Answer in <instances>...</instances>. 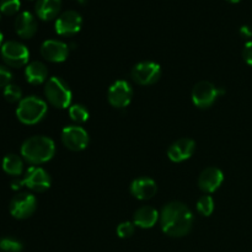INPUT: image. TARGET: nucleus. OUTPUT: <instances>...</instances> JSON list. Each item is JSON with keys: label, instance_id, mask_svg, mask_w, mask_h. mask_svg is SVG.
<instances>
[{"label": "nucleus", "instance_id": "nucleus-24", "mask_svg": "<svg viewBox=\"0 0 252 252\" xmlns=\"http://www.w3.org/2000/svg\"><path fill=\"white\" fill-rule=\"evenodd\" d=\"M4 97L7 102L15 103L20 102L22 100V91L21 89L19 88L15 84H9L6 88H4Z\"/></svg>", "mask_w": 252, "mask_h": 252}, {"label": "nucleus", "instance_id": "nucleus-14", "mask_svg": "<svg viewBox=\"0 0 252 252\" xmlns=\"http://www.w3.org/2000/svg\"><path fill=\"white\" fill-rule=\"evenodd\" d=\"M196 150V142L189 138H182L176 140L167 149V157L174 162H182L189 159Z\"/></svg>", "mask_w": 252, "mask_h": 252}, {"label": "nucleus", "instance_id": "nucleus-27", "mask_svg": "<svg viewBox=\"0 0 252 252\" xmlns=\"http://www.w3.org/2000/svg\"><path fill=\"white\" fill-rule=\"evenodd\" d=\"M134 224L132 221H123L117 226V235L121 239H127L134 234Z\"/></svg>", "mask_w": 252, "mask_h": 252}, {"label": "nucleus", "instance_id": "nucleus-7", "mask_svg": "<svg viewBox=\"0 0 252 252\" xmlns=\"http://www.w3.org/2000/svg\"><path fill=\"white\" fill-rule=\"evenodd\" d=\"M130 75L139 85H152L160 79L161 68L154 62H142L133 66Z\"/></svg>", "mask_w": 252, "mask_h": 252}, {"label": "nucleus", "instance_id": "nucleus-16", "mask_svg": "<svg viewBox=\"0 0 252 252\" xmlns=\"http://www.w3.org/2000/svg\"><path fill=\"white\" fill-rule=\"evenodd\" d=\"M157 182L150 177H139L130 184V193L140 201H147L157 194Z\"/></svg>", "mask_w": 252, "mask_h": 252}, {"label": "nucleus", "instance_id": "nucleus-10", "mask_svg": "<svg viewBox=\"0 0 252 252\" xmlns=\"http://www.w3.org/2000/svg\"><path fill=\"white\" fill-rule=\"evenodd\" d=\"M83 26V17L75 10L64 11L56 20V32L61 36H73L78 33Z\"/></svg>", "mask_w": 252, "mask_h": 252}, {"label": "nucleus", "instance_id": "nucleus-15", "mask_svg": "<svg viewBox=\"0 0 252 252\" xmlns=\"http://www.w3.org/2000/svg\"><path fill=\"white\" fill-rule=\"evenodd\" d=\"M224 181V175L218 167H207L202 171L198 179V186L206 193H213Z\"/></svg>", "mask_w": 252, "mask_h": 252}, {"label": "nucleus", "instance_id": "nucleus-32", "mask_svg": "<svg viewBox=\"0 0 252 252\" xmlns=\"http://www.w3.org/2000/svg\"><path fill=\"white\" fill-rule=\"evenodd\" d=\"M2 39H4V36H2L1 31H0V47L2 46Z\"/></svg>", "mask_w": 252, "mask_h": 252}, {"label": "nucleus", "instance_id": "nucleus-11", "mask_svg": "<svg viewBox=\"0 0 252 252\" xmlns=\"http://www.w3.org/2000/svg\"><path fill=\"white\" fill-rule=\"evenodd\" d=\"M133 97V89L129 83L125 80H117L110 86L107 93L108 102L116 108H125L130 103Z\"/></svg>", "mask_w": 252, "mask_h": 252}, {"label": "nucleus", "instance_id": "nucleus-29", "mask_svg": "<svg viewBox=\"0 0 252 252\" xmlns=\"http://www.w3.org/2000/svg\"><path fill=\"white\" fill-rule=\"evenodd\" d=\"M243 58L249 65L252 66V41H249L248 43L244 46L243 49Z\"/></svg>", "mask_w": 252, "mask_h": 252}, {"label": "nucleus", "instance_id": "nucleus-30", "mask_svg": "<svg viewBox=\"0 0 252 252\" xmlns=\"http://www.w3.org/2000/svg\"><path fill=\"white\" fill-rule=\"evenodd\" d=\"M240 34L243 37H245V38H250L252 36V30L249 26H243L240 29Z\"/></svg>", "mask_w": 252, "mask_h": 252}, {"label": "nucleus", "instance_id": "nucleus-26", "mask_svg": "<svg viewBox=\"0 0 252 252\" xmlns=\"http://www.w3.org/2000/svg\"><path fill=\"white\" fill-rule=\"evenodd\" d=\"M20 6H21L20 0H0V12L7 16L16 14L20 10Z\"/></svg>", "mask_w": 252, "mask_h": 252}, {"label": "nucleus", "instance_id": "nucleus-28", "mask_svg": "<svg viewBox=\"0 0 252 252\" xmlns=\"http://www.w3.org/2000/svg\"><path fill=\"white\" fill-rule=\"evenodd\" d=\"M12 74L11 71L4 65H0V88H6L9 84H11Z\"/></svg>", "mask_w": 252, "mask_h": 252}, {"label": "nucleus", "instance_id": "nucleus-19", "mask_svg": "<svg viewBox=\"0 0 252 252\" xmlns=\"http://www.w3.org/2000/svg\"><path fill=\"white\" fill-rule=\"evenodd\" d=\"M62 7V0H37L34 5L37 16L43 21H49L58 16Z\"/></svg>", "mask_w": 252, "mask_h": 252}, {"label": "nucleus", "instance_id": "nucleus-23", "mask_svg": "<svg viewBox=\"0 0 252 252\" xmlns=\"http://www.w3.org/2000/svg\"><path fill=\"white\" fill-rule=\"evenodd\" d=\"M69 116L76 123H85L89 120V111L83 105H73L69 108Z\"/></svg>", "mask_w": 252, "mask_h": 252}, {"label": "nucleus", "instance_id": "nucleus-21", "mask_svg": "<svg viewBox=\"0 0 252 252\" xmlns=\"http://www.w3.org/2000/svg\"><path fill=\"white\" fill-rule=\"evenodd\" d=\"M2 170L10 176H20L24 171V161L19 155L9 154L2 159Z\"/></svg>", "mask_w": 252, "mask_h": 252}, {"label": "nucleus", "instance_id": "nucleus-6", "mask_svg": "<svg viewBox=\"0 0 252 252\" xmlns=\"http://www.w3.org/2000/svg\"><path fill=\"white\" fill-rule=\"evenodd\" d=\"M221 94H224L223 89L216 88L209 81H199L192 90V102L199 108H209Z\"/></svg>", "mask_w": 252, "mask_h": 252}, {"label": "nucleus", "instance_id": "nucleus-3", "mask_svg": "<svg viewBox=\"0 0 252 252\" xmlns=\"http://www.w3.org/2000/svg\"><path fill=\"white\" fill-rule=\"evenodd\" d=\"M47 113V103L37 96L22 98L16 108V117L24 125H36Z\"/></svg>", "mask_w": 252, "mask_h": 252}, {"label": "nucleus", "instance_id": "nucleus-17", "mask_svg": "<svg viewBox=\"0 0 252 252\" xmlns=\"http://www.w3.org/2000/svg\"><path fill=\"white\" fill-rule=\"evenodd\" d=\"M15 31L21 38H31L37 32V20L30 11H22L15 19Z\"/></svg>", "mask_w": 252, "mask_h": 252}, {"label": "nucleus", "instance_id": "nucleus-22", "mask_svg": "<svg viewBox=\"0 0 252 252\" xmlns=\"http://www.w3.org/2000/svg\"><path fill=\"white\" fill-rule=\"evenodd\" d=\"M197 211L204 217H209L214 211V201L211 196H202L197 202Z\"/></svg>", "mask_w": 252, "mask_h": 252}, {"label": "nucleus", "instance_id": "nucleus-13", "mask_svg": "<svg viewBox=\"0 0 252 252\" xmlns=\"http://www.w3.org/2000/svg\"><path fill=\"white\" fill-rule=\"evenodd\" d=\"M41 54L44 59L52 63H62L69 56V47L62 41L47 39L41 46Z\"/></svg>", "mask_w": 252, "mask_h": 252}, {"label": "nucleus", "instance_id": "nucleus-8", "mask_svg": "<svg viewBox=\"0 0 252 252\" xmlns=\"http://www.w3.org/2000/svg\"><path fill=\"white\" fill-rule=\"evenodd\" d=\"M37 207L36 197L31 193H19L10 202V214L16 219L30 218L34 213Z\"/></svg>", "mask_w": 252, "mask_h": 252}, {"label": "nucleus", "instance_id": "nucleus-18", "mask_svg": "<svg viewBox=\"0 0 252 252\" xmlns=\"http://www.w3.org/2000/svg\"><path fill=\"white\" fill-rule=\"evenodd\" d=\"M160 213L150 206H143L133 216V224L142 229H150L158 223Z\"/></svg>", "mask_w": 252, "mask_h": 252}, {"label": "nucleus", "instance_id": "nucleus-12", "mask_svg": "<svg viewBox=\"0 0 252 252\" xmlns=\"http://www.w3.org/2000/svg\"><path fill=\"white\" fill-rule=\"evenodd\" d=\"M24 186L34 192H44L51 187V176L44 169L38 166H31L22 179Z\"/></svg>", "mask_w": 252, "mask_h": 252}, {"label": "nucleus", "instance_id": "nucleus-33", "mask_svg": "<svg viewBox=\"0 0 252 252\" xmlns=\"http://www.w3.org/2000/svg\"><path fill=\"white\" fill-rule=\"evenodd\" d=\"M228 1H230V2H239V1H241V0H228Z\"/></svg>", "mask_w": 252, "mask_h": 252}, {"label": "nucleus", "instance_id": "nucleus-20", "mask_svg": "<svg viewBox=\"0 0 252 252\" xmlns=\"http://www.w3.org/2000/svg\"><path fill=\"white\" fill-rule=\"evenodd\" d=\"M25 76L26 80L32 85H39L47 80L48 76V69L42 62H32L25 69Z\"/></svg>", "mask_w": 252, "mask_h": 252}, {"label": "nucleus", "instance_id": "nucleus-9", "mask_svg": "<svg viewBox=\"0 0 252 252\" xmlns=\"http://www.w3.org/2000/svg\"><path fill=\"white\" fill-rule=\"evenodd\" d=\"M62 142L71 152H81L89 145V134L83 127L68 126L62 130Z\"/></svg>", "mask_w": 252, "mask_h": 252}, {"label": "nucleus", "instance_id": "nucleus-4", "mask_svg": "<svg viewBox=\"0 0 252 252\" xmlns=\"http://www.w3.org/2000/svg\"><path fill=\"white\" fill-rule=\"evenodd\" d=\"M44 95L48 102L57 108H68L73 98L70 89L65 81L57 76L47 80L44 86Z\"/></svg>", "mask_w": 252, "mask_h": 252}, {"label": "nucleus", "instance_id": "nucleus-25", "mask_svg": "<svg viewBox=\"0 0 252 252\" xmlns=\"http://www.w3.org/2000/svg\"><path fill=\"white\" fill-rule=\"evenodd\" d=\"M22 244L15 239H0V252H21Z\"/></svg>", "mask_w": 252, "mask_h": 252}, {"label": "nucleus", "instance_id": "nucleus-31", "mask_svg": "<svg viewBox=\"0 0 252 252\" xmlns=\"http://www.w3.org/2000/svg\"><path fill=\"white\" fill-rule=\"evenodd\" d=\"M22 186H24V182H22V180H14V181L11 182L12 189H20Z\"/></svg>", "mask_w": 252, "mask_h": 252}, {"label": "nucleus", "instance_id": "nucleus-2", "mask_svg": "<svg viewBox=\"0 0 252 252\" xmlns=\"http://www.w3.org/2000/svg\"><path fill=\"white\" fill-rule=\"evenodd\" d=\"M56 153L53 140L44 135H34L25 140L21 145V155L32 165H41L49 161Z\"/></svg>", "mask_w": 252, "mask_h": 252}, {"label": "nucleus", "instance_id": "nucleus-5", "mask_svg": "<svg viewBox=\"0 0 252 252\" xmlns=\"http://www.w3.org/2000/svg\"><path fill=\"white\" fill-rule=\"evenodd\" d=\"M1 57L5 64L12 68H21L26 65L30 58V52L25 44L16 41H7L1 46Z\"/></svg>", "mask_w": 252, "mask_h": 252}, {"label": "nucleus", "instance_id": "nucleus-1", "mask_svg": "<svg viewBox=\"0 0 252 252\" xmlns=\"http://www.w3.org/2000/svg\"><path fill=\"white\" fill-rule=\"evenodd\" d=\"M193 214L182 202H170L160 213V226L166 235L182 238L191 231Z\"/></svg>", "mask_w": 252, "mask_h": 252}]
</instances>
